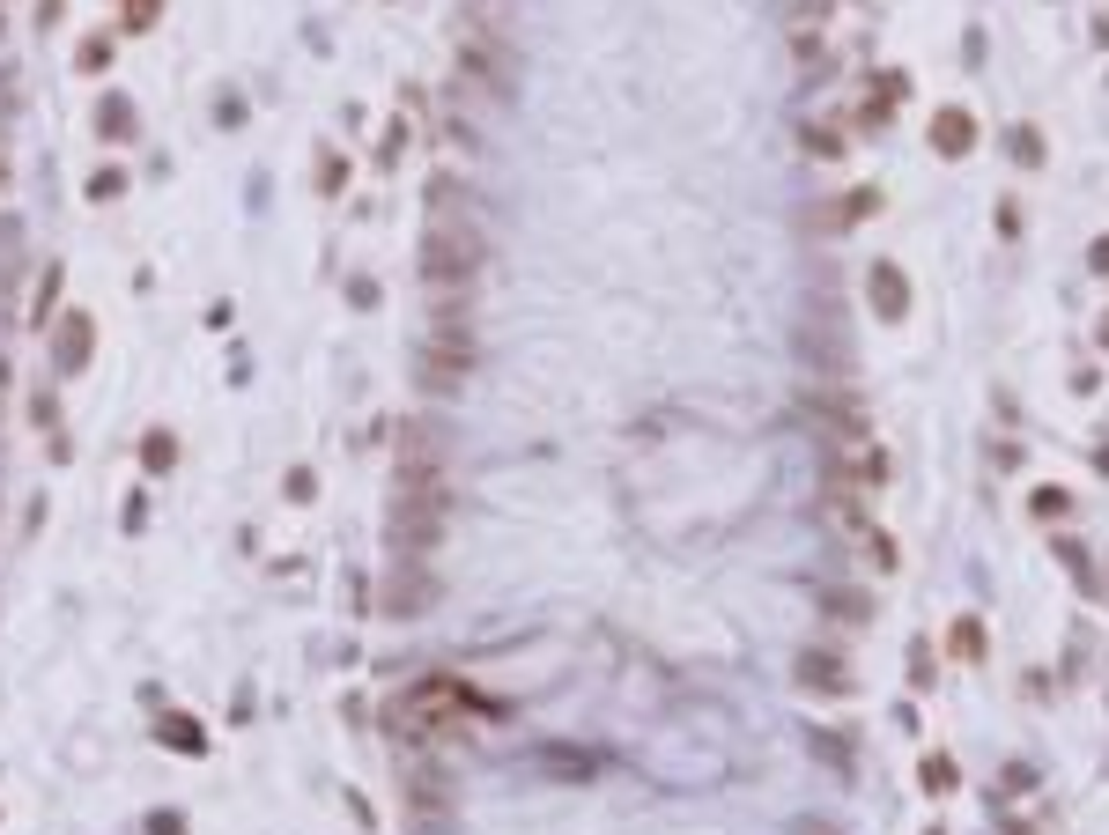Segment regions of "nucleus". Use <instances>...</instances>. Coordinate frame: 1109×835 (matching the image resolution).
Listing matches in <instances>:
<instances>
[{
    "instance_id": "obj_4",
    "label": "nucleus",
    "mask_w": 1109,
    "mask_h": 835,
    "mask_svg": "<svg viewBox=\"0 0 1109 835\" xmlns=\"http://www.w3.org/2000/svg\"><path fill=\"white\" fill-rule=\"evenodd\" d=\"M156 8H163V0H126V30H148V23H156Z\"/></svg>"
},
{
    "instance_id": "obj_2",
    "label": "nucleus",
    "mask_w": 1109,
    "mask_h": 835,
    "mask_svg": "<svg viewBox=\"0 0 1109 835\" xmlns=\"http://www.w3.org/2000/svg\"><path fill=\"white\" fill-rule=\"evenodd\" d=\"M873 296H880V311L895 318V311H902V274H895V267H880V274H873Z\"/></svg>"
},
{
    "instance_id": "obj_3",
    "label": "nucleus",
    "mask_w": 1109,
    "mask_h": 835,
    "mask_svg": "<svg viewBox=\"0 0 1109 835\" xmlns=\"http://www.w3.org/2000/svg\"><path fill=\"white\" fill-rule=\"evenodd\" d=\"M984 651V629H976V621H954V658H976Z\"/></svg>"
},
{
    "instance_id": "obj_1",
    "label": "nucleus",
    "mask_w": 1109,
    "mask_h": 835,
    "mask_svg": "<svg viewBox=\"0 0 1109 835\" xmlns=\"http://www.w3.org/2000/svg\"><path fill=\"white\" fill-rule=\"evenodd\" d=\"M932 141H939V156H962V148L976 141V126L962 119V111H939V126H932Z\"/></svg>"
}]
</instances>
